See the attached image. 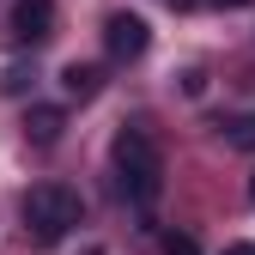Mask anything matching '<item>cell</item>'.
I'll return each instance as SVG.
<instances>
[{
	"label": "cell",
	"mask_w": 255,
	"mask_h": 255,
	"mask_svg": "<svg viewBox=\"0 0 255 255\" xmlns=\"http://www.w3.org/2000/svg\"><path fill=\"white\" fill-rule=\"evenodd\" d=\"M110 164H116V182H122V195L134 207H152L158 195H164V152H158V140L146 134L140 122H122L116 128Z\"/></svg>",
	"instance_id": "1"
},
{
	"label": "cell",
	"mask_w": 255,
	"mask_h": 255,
	"mask_svg": "<svg viewBox=\"0 0 255 255\" xmlns=\"http://www.w3.org/2000/svg\"><path fill=\"white\" fill-rule=\"evenodd\" d=\"M73 225H79V195H73L67 182H37L24 195V231L37 237L43 249H55Z\"/></svg>",
	"instance_id": "2"
},
{
	"label": "cell",
	"mask_w": 255,
	"mask_h": 255,
	"mask_svg": "<svg viewBox=\"0 0 255 255\" xmlns=\"http://www.w3.org/2000/svg\"><path fill=\"white\" fill-rule=\"evenodd\" d=\"M6 37L18 49H37L55 37V0H12V18H6Z\"/></svg>",
	"instance_id": "3"
},
{
	"label": "cell",
	"mask_w": 255,
	"mask_h": 255,
	"mask_svg": "<svg viewBox=\"0 0 255 255\" xmlns=\"http://www.w3.org/2000/svg\"><path fill=\"white\" fill-rule=\"evenodd\" d=\"M146 43H152L146 18H134V12H110L104 18V49H110V61H140Z\"/></svg>",
	"instance_id": "4"
},
{
	"label": "cell",
	"mask_w": 255,
	"mask_h": 255,
	"mask_svg": "<svg viewBox=\"0 0 255 255\" xmlns=\"http://www.w3.org/2000/svg\"><path fill=\"white\" fill-rule=\"evenodd\" d=\"M61 128H67V110H61V104H30L24 110V140L30 146H55Z\"/></svg>",
	"instance_id": "5"
},
{
	"label": "cell",
	"mask_w": 255,
	"mask_h": 255,
	"mask_svg": "<svg viewBox=\"0 0 255 255\" xmlns=\"http://www.w3.org/2000/svg\"><path fill=\"white\" fill-rule=\"evenodd\" d=\"M61 91H67L73 104H91L104 91V67H98V61H73V67L61 73Z\"/></svg>",
	"instance_id": "6"
},
{
	"label": "cell",
	"mask_w": 255,
	"mask_h": 255,
	"mask_svg": "<svg viewBox=\"0 0 255 255\" xmlns=\"http://www.w3.org/2000/svg\"><path fill=\"white\" fill-rule=\"evenodd\" d=\"M219 134H225V146H231V152H255V110L225 116V122H219Z\"/></svg>",
	"instance_id": "7"
},
{
	"label": "cell",
	"mask_w": 255,
	"mask_h": 255,
	"mask_svg": "<svg viewBox=\"0 0 255 255\" xmlns=\"http://www.w3.org/2000/svg\"><path fill=\"white\" fill-rule=\"evenodd\" d=\"M0 91H6V98H24V91H30V73L24 67H6V73H0Z\"/></svg>",
	"instance_id": "8"
},
{
	"label": "cell",
	"mask_w": 255,
	"mask_h": 255,
	"mask_svg": "<svg viewBox=\"0 0 255 255\" xmlns=\"http://www.w3.org/2000/svg\"><path fill=\"white\" fill-rule=\"evenodd\" d=\"M164 255H201L188 231H164Z\"/></svg>",
	"instance_id": "9"
},
{
	"label": "cell",
	"mask_w": 255,
	"mask_h": 255,
	"mask_svg": "<svg viewBox=\"0 0 255 255\" xmlns=\"http://www.w3.org/2000/svg\"><path fill=\"white\" fill-rule=\"evenodd\" d=\"M225 255H255V243H225Z\"/></svg>",
	"instance_id": "10"
},
{
	"label": "cell",
	"mask_w": 255,
	"mask_h": 255,
	"mask_svg": "<svg viewBox=\"0 0 255 255\" xmlns=\"http://www.w3.org/2000/svg\"><path fill=\"white\" fill-rule=\"evenodd\" d=\"M213 6H225V12H231V6H249V0H213Z\"/></svg>",
	"instance_id": "11"
},
{
	"label": "cell",
	"mask_w": 255,
	"mask_h": 255,
	"mask_svg": "<svg viewBox=\"0 0 255 255\" xmlns=\"http://www.w3.org/2000/svg\"><path fill=\"white\" fill-rule=\"evenodd\" d=\"M249 201H255V176H249Z\"/></svg>",
	"instance_id": "12"
}]
</instances>
